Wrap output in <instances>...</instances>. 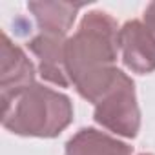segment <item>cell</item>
Returning <instances> with one entry per match:
<instances>
[{
	"label": "cell",
	"mask_w": 155,
	"mask_h": 155,
	"mask_svg": "<svg viewBox=\"0 0 155 155\" xmlns=\"http://www.w3.org/2000/svg\"><path fill=\"white\" fill-rule=\"evenodd\" d=\"M119 28L104 11H90L71 38L66 40L64 64L69 84L81 97L97 104L115 84L120 69L115 66Z\"/></svg>",
	"instance_id": "obj_1"
},
{
	"label": "cell",
	"mask_w": 155,
	"mask_h": 155,
	"mask_svg": "<svg viewBox=\"0 0 155 155\" xmlns=\"http://www.w3.org/2000/svg\"><path fill=\"white\" fill-rule=\"evenodd\" d=\"M2 101V126L24 137H57L73 119L69 97L40 84H31Z\"/></svg>",
	"instance_id": "obj_2"
},
{
	"label": "cell",
	"mask_w": 155,
	"mask_h": 155,
	"mask_svg": "<svg viewBox=\"0 0 155 155\" xmlns=\"http://www.w3.org/2000/svg\"><path fill=\"white\" fill-rule=\"evenodd\" d=\"M95 120L117 135L128 139L137 137L140 126V111L133 81L126 73H119L115 84L95 104Z\"/></svg>",
	"instance_id": "obj_3"
},
{
	"label": "cell",
	"mask_w": 155,
	"mask_h": 155,
	"mask_svg": "<svg viewBox=\"0 0 155 155\" xmlns=\"http://www.w3.org/2000/svg\"><path fill=\"white\" fill-rule=\"evenodd\" d=\"M119 49L124 66L133 73L146 75L155 69V35L146 24L126 22L119 29Z\"/></svg>",
	"instance_id": "obj_4"
},
{
	"label": "cell",
	"mask_w": 155,
	"mask_h": 155,
	"mask_svg": "<svg viewBox=\"0 0 155 155\" xmlns=\"http://www.w3.org/2000/svg\"><path fill=\"white\" fill-rule=\"evenodd\" d=\"M0 99H9L35 84V68L26 53L2 33L0 48Z\"/></svg>",
	"instance_id": "obj_5"
},
{
	"label": "cell",
	"mask_w": 155,
	"mask_h": 155,
	"mask_svg": "<svg viewBox=\"0 0 155 155\" xmlns=\"http://www.w3.org/2000/svg\"><path fill=\"white\" fill-rule=\"evenodd\" d=\"M28 48L38 58V69H40L42 79L60 88L69 86L66 64H64V51H66L64 37L40 33L28 42Z\"/></svg>",
	"instance_id": "obj_6"
},
{
	"label": "cell",
	"mask_w": 155,
	"mask_h": 155,
	"mask_svg": "<svg viewBox=\"0 0 155 155\" xmlns=\"http://www.w3.org/2000/svg\"><path fill=\"white\" fill-rule=\"evenodd\" d=\"M82 6L73 2H29L28 9L33 13L42 33L66 37Z\"/></svg>",
	"instance_id": "obj_7"
},
{
	"label": "cell",
	"mask_w": 155,
	"mask_h": 155,
	"mask_svg": "<svg viewBox=\"0 0 155 155\" xmlns=\"http://www.w3.org/2000/svg\"><path fill=\"white\" fill-rule=\"evenodd\" d=\"M66 155H131V148L102 131L84 128L68 140Z\"/></svg>",
	"instance_id": "obj_8"
},
{
	"label": "cell",
	"mask_w": 155,
	"mask_h": 155,
	"mask_svg": "<svg viewBox=\"0 0 155 155\" xmlns=\"http://www.w3.org/2000/svg\"><path fill=\"white\" fill-rule=\"evenodd\" d=\"M144 24H146L148 29L155 35V2H151V4L144 9Z\"/></svg>",
	"instance_id": "obj_9"
},
{
	"label": "cell",
	"mask_w": 155,
	"mask_h": 155,
	"mask_svg": "<svg viewBox=\"0 0 155 155\" xmlns=\"http://www.w3.org/2000/svg\"><path fill=\"white\" fill-rule=\"evenodd\" d=\"M140 155H150V153H140Z\"/></svg>",
	"instance_id": "obj_10"
}]
</instances>
